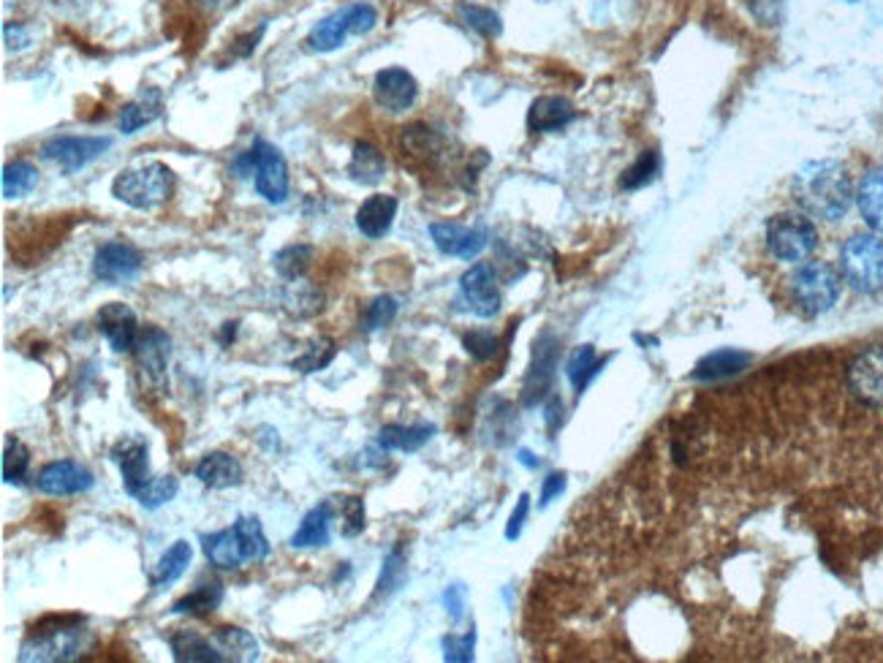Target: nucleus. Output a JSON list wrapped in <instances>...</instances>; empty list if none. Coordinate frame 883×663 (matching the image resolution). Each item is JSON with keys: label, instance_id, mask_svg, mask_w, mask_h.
Segmentation results:
<instances>
[{"label": "nucleus", "instance_id": "obj_1", "mask_svg": "<svg viewBox=\"0 0 883 663\" xmlns=\"http://www.w3.org/2000/svg\"><path fill=\"white\" fill-rule=\"evenodd\" d=\"M794 199L804 216L821 221H840L853 205V185L840 161H810L797 172Z\"/></svg>", "mask_w": 883, "mask_h": 663}, {"label": "nucleus", "instance_id": "obj_2", "mask_svg": "<svg viewBox=\"0 0 883 663\" xmlns=\"http://www.w3.org/2000/svg\"><path fill=\"white\" fill-rule=\"evenodd\" d=\"M93 631L84 628V617L80 615H49L33 626L27 639L20 648V661H47V663H69L82 659L93 650Z\"/></svg>", "mask_w": 883, "mask_h": 663}, {"label": "nucleus", "instance_id": "obj_3", "mask_svg": "<svg viewBox=\"0 0 883 663\" xmlns=\"http://www.w3.org/2000/svg\"><path fill=\"white\" fill-rule=\"evenodd\" d=\"M172 190L174 174L161 161H148V164L126 168L112 183V196L133 210H153L172 196Z\"/></svg>", "mask_w": 883, "mask_h": 663}, {"label": "nucleus", "instance_id": "obj_4", "mask_svg": "<svg viewBox=\"0 0 883 663\" xmlns=\"http://www.w3.org/2000/svg\"><path fill=\"white\" fill-rule=\"evenodd\" d=\"M234 172L240 177L253 174L258 196H264L272 205H280L289 196V166H286L283 153L264 139H256L253 148L234 161Z\"/></svg>", "mask_w": 883, "mask_h": 663}, {"label": "nucleus", "instance_id": "obj_5", "mask_svg": "<svg viewBox=\"0 0 883 663\" xmlns=\"http://www.w3.org/2000/svg\"><path fill=\"white\" fill-rule=\"evenodd\" d=\"M840 269L846 283L862 294L883 289V240L873 234H853L840 248Z\"/></svg>", "mask_w": 883, "mask_h": 663}, {"label": "nucleus", "instance_id": "obj_6", "mask_svg": "<svg viewBox=\"0 0 883 663\" xmlns=\"http://www.w3.org/2000/svg\"><path fill=\"white\" fill-rule=\"evenodd\" d=\"M789 289L804 316H821L840 300V275L829 264L810 261L791 275Z\"/></svg>", "mask_w": 883, "mask_h": 663}, {"label": "nucleus", "instance_id": "obj_7", "mask_svg": "<svg viewBox=\"0 0 883 663\" xmlns=\"http://www.w3.org/2000/svg\"><path fill=\"white\" fill-rule=\"evenodd\" d=\"M818 245L813 221L802 212H778L767 221V248L778 261L800 264Z\"/></svg>", "mask_w": 883, "mask_h": 663}, {"label": "nucleus", "instance_id": "obj_8", "mask_svg": "<svg viewBox=\"0 0 883 663\" xmlns=\"http://www.w3.org/2000/svg\"><path fill=\"white\" fill-rule=\"evenodd\" d=\"M375 22H379V14H375L373 5L351 3L318 22V25L307 33V47H311L313 53H335L337 47L346 44L348 36H362V33L373 31Z\"/></svg>", "mask_w": 883, "mask_h": 663}, {"label": "nucleus", "instance_id": "obj_9", "mask_svg": "<svg viewBox=\"0 0 883 663\" xmlns=\"http://www.w3.org/2000/svg\"><path fill=\"white\" fill-rule=\"evenodd\" d=\"M133 357H137V368L142 373V381L153 386L155 392H163L166 386V370L169 357H172V340L161 327H142L137 346H133Z\"/></svg>", "mask_w": 883, "mask_h": 663}, {"label": "nucleus", "instance_id": "obj_10", "mask_svg": "<svg viewBox=\"0 0 883 663\" xmlns=\"http://www.w3.org/2000/svg\"><path fill=\"white\" fill-rule=\"evenodd\" d=\"M112 148L109 137H55L44 142L42 155L58 164L66 174L80 172L90 161L101 159Z\"/></svg>", "mask_w": 883, "mask_h": 663}, {"label": "nucleus", "instance_id": "obj_11", "mask_svg": "<svg viewBox=\"0 0 883 663\" xmlns=\"http://www.w3.org/2000/svg\"><path fill=\"white\" fill-rule=\"evenodd\" d=\"M848 386L864 406L883 408V346L868 348L848 364Z\"/></svg>", "mask_w": 883, "mask_h": 663}, {"label": "nucleus", "instance_id": "obj_12", "mask_svg": "<svg viewBox=\"0 0 883 663\" xmlns=\"http://www.w3.org/2000/svg\"><path fill=\"white\" fill-rule=\"evenodd\" d=\"M460 300L468 305V311L474 313V316L479 318L498 316L500 291L489 264H474V267L460 278Z\"/></svg>", "mask_w": 883, "mask_h": 663}, {"label": "nucleus", "instance_id": "obj_13", "mask_svg": "<svg viewBox=\"0 0 883 663\" xmlns=\"http://www.w3.org/2000/svg\"><path fill=\"white\" fill-rule=\"evenodd\" d=\"M142 253L128 243H106L95 251L93 275L101 283L120 286L142 272Z\"/></svg>", "mask_w": 883, "mask_h": 663}, {"label": "nucleus", "instance_id": "obj_14", "mask_svg": "<svg viewBox=\"0 0 883 663\" xmlns=\"http://www.w3.org/2000/svg\"><path fill=\"white\" fill-rule=\"evenodd\" d=\"M148 454H150L148 441H142V438H133V435L117 441L109 452V457L115 460L117 468H120L123 487H126V492L131 498H137L139 492H142V487L153 479V476H150Z\"/></svg>", "mask_w": 883, "mask_h": 663}, {"label": "nucleus", "instance_id": "obj_15", "mask_svg": "<svg viewBox=\"0 0 883 663\" xmlns=\"http://www.w3.org/2000/svg\"><path fill=\"white\" fill-rule=\"evenodd\" d=\"M93 485V474L84 465L74 463V460H58V463L44 465L36 476L38 490L53 498L80 496V492H88Z\"/></svg>", "mask_w": 883, "mask_h": 663}, {"label": "nucleus", "instance_id": "obj_16", "mask_svg": "<svg viewBox=\"0 0 883 663\" xmlns=\"http://www.w3.org/2000/svg\"><path fill=\"white\" fill-rule=\"evenodd\" d=\"M95 324H98V332L109 340L115 353L133 351L139 335H142L137 313L128 305H123V302H109V305L101 307L98 316H95Z\"/></svg>", "mask_w": 883, "mask_h": 663}, {"label": "nucleus", "instance_id": "obj_17", "mask_svg": "<svg viewBox=\"0 0 883 663\" xmlns=\"http://www.w3.org/2000/svg\"><path fill=\"white\" fill-rule=\"evenodd\" d=\"M555 364H558V340L553 335H542L538 342L533 346V362L531 370L525 375V406H536V403L544 400V395L553 386V375H555Z\"/></svg>", "mask_w": 883, "mask_h": 663}, {"label": "nucleus", "instance_id": "obj_18", "mask_svg": "<svg viewBox=\"0 0 883 663\" xmlns=\"http://www.w3.org/2000/svg\"><path fill=\"white\" fill-rule=\"evenodd\" d=\"M373 95L381 109L400 115V112H408L414 106L416 95H419V84L405 69H384L375 74Z\"/></svg>", "mask_w": 883, "mask_h": 663}, {"label": "nucleus", "instance_id": "obj_19", "mask_svg": "<svg viewBox=\"0 0 883 663\" xmlns=\"http://www.w3.org/2000/svg\"><path fill=\"white\" fill-rule=\"evenodd\" d=\"M430 237L438 251L457 258H476L487 248V232L484 229H468L460 226V223H432Z\"/></svg>", "mask_w": 883, "mask_h": 663}, {"label": "nucleus", "instance_id": "obj_20", "mask_svg": "<svg viewBox=\"0 0 883 663\" xmlns=\"http://www.w3.org/2000/svg\"><path fill=\"white\" fill-rule=\"evenodd\" d=\"M196 479L201 481L210 490H229V487H237L245 479V470H242V463L237 457H232L229 452H210L199 460V465L194 468Z\"/></svg>", "mask_w": 883, "mask_h": 663}, {"label": "nucleus", "instance_id": "obj_21", "mask_svg": "<svg viewBox=\"0 0 883 663\" xmlns=\"http://www.w3.org/2000/svg\"><path fill=\"white\" fill-rule=\"evenodd\" d=\"M573 117H577V109L571 101L562 95H542L533 101L531 112H527V128H531V133H553L566 128Z\"/></svg>", "mask_w": 883, "mask_h": 663}, {"label": "nucleus", "instance_id": "obj_22", "mask_svg": "<svg viewBox=\"0 0 883 663\" xmlns=\"http://www.w3.org/2000/svg\"><path fill=\"white\" fill-rule=\"evenodd\" d=\"M332 520H335V505H332V500H324V503H318L316 509H311L305 516H302L300 527H297V533L291 536V547L294 549L329 547Z\"/></svg>", "mask_w": 883, "mask_h": 663}, {"label": "nucleus", "instance_id": "obj_23", "mask_svg": "<svg viewBox=\"0 0 883 663\" xmlns=\"http://www.w3.org/2000/svg\"><path fill=\"white\" fill-rule=\"evenodd\" d=\"M397 216V199L390 194H375L357 210V229L368 240H381L392 229Z\"/></svg>", "mask_w": 883, "mask_h": 663}, {"label": "nucleus", "instance_id": "obj_24", "mask_svg": "<svg viewBox=\"0 0 883 663\" xmlns=\"http://www.w3.org/2000/svg\"><path fill=\"white\" fill-rule=\"evenodd\" d=\"M169 650H172V659L177 663H223V661H229V655H223V650H216L205 637H201V633L185 631V628H177V631L169 633Z\"/></svg>", "mask_w": 883, "mask_h": 663}, {"label": "nucleus", "instance_id": "obj_25", "mask_svg": "<svg viewBox=\"0 0 883 663\" xmlns=\"http://www.w3.org/2000/svg\"><path fill=\"white\" fill-rule=\"evenodd\" d=\"M201 547H205V558L218 571H237L242 569V563H247L234 527H223V531L210 533V536H201Z\"/></svg>", "mask_w": 883, "mask_h": 663}, {"label": "nucleus", "instance_id": "obj_26", "mask_svg": "<svg viewBox=\"0 0 883 663\" xmlns=\"http://www.w3.org/2000/svg\"><path fill=\"white\" fill-rule=\"evenodd\" d=\"M223 595H226V590H223L221 582H201L199 588H194L190 593H185L183 598L174 601L172 615L210 617L212 612L221 609Z\"/></svg>", "mask_w": 883, "mask_h": 663}, {"label": "nucleus", "instance_id": "obj_27", "mask_svg": "<svg viewBox=\"0 0 883 663\" xmlns=\"http://www.w3.org/2000/svg\"><path fill=\"white\" fill-rule=\"evenodd\" d=\"M386 174V159L379 148L370 142L353 144L351 161H348V177L359 185H379Z\"/></svg>", "mask_w": 883, "mask_h": 663}, {"label": "nucleus", "instance_id": "obj_28", "mask_svg": "<svg viewBox=\"0 0 883 663\" xmlns=\"http://www.w3.org/2000/svg\"><path fill=\"white\" fill-rule=\"evenodd\" d=\"M400 148L403 159L414 161V164L416 161H419V164H432V161L443 153V139L427 126H408L403 128Z\"/></svg>", "mask_w": 883, "mask_h": 663}, {"label": "nucleus", "instance_id": "obj_29", "mask_svg": "<svg viewBox=\"0 0 883 663\" xmlns=\"http://www.w3.org/2000/svg\"><path fill=\"white\" fill-rule=\"evenodd\" d=\"M857 205L862 212L864 223L873 232L883 234V168L868 172L857 188Z\"/></svg>", "mask_w": 883, "mask_h": 663}, {"label": "nucleus", "instance_id": "obj_30", "mask_svg": "<svg viewBox=\"0 0 883 663\" xmlns=\"http://www.w3.org/2000/svg\"><path fill=\"white\" fill-rule=\"evenodd\" d=\"M190 558H194V547H190L188 542H183V538L174 542L172 547L161 555L159 566H155V571L150 574V588L163 590V588H169V584L177 582L179 577L188 571Z\"/></svg>", "mask_w": 883, "mask_h": 663}, {"label": "nucleus", "instance_id": "obj_31", "mask_svg": "<svg viewBox=\"0 0 883 663\" xmlns=\"http://www.w3.org/2000/svg\"><path fill=\"white\" fill-rule=\"evenodd\" d=\"M432 435H435V427L432 424H386L379 432V446L386 449V452H419Z\"/></svg>", "mask_w": 883, "mask_h": 663}, {"label": "nucleus", "instance_id": "obj_32", "mask_svg": "<svg viewBox=\"0 0 883 663\" xmlns=\"http://www.w3.org/2000/svg\"><path fill=\"white\" fill-rule=\"evenodd\" d=\"M161 93L155 88H150L148 93L139 95L137 101L126 104L120 109V131L123 133H137L139 128L150 126L153 120H159L161 115Z\"/></svg>", "mask_w": 883, "mask_h": 663}, {"label": "nucleus", "instance_id": "obj_33", "mask_svg": "<svg viewBox=\"0 0 883 663\" xmlns=\"http://www.w3.org/2000/svg\"><path fill=\"white\" fill-rule=\"evenodd\" d=\"M747 362H751V353L723 348V351L710 353V357H705L699 364H696L694 379H699V381L725 379V375H734V373H740V370H745Z\"/></svg>", "mask_w": 883, "mask_h": 663}, {"label": "nucleus", "instance_id": "obj_34", "mask_svg": "<svg viewBox=\"0 0 883 663\" xmlns=\"http://www.w3.org/2000/svg\"><path fill=\"white\" fill-rule=\"evenodd\" d=\"M232 527L234 533H237L247 563H262V560L269 558L272 547H269L267 536H264V527L262 522H258V516H240Z\"/></svg>", "mask_w": 883, "mask_h": 663}, {"label": "nucleus", "instance_id": "obj_35", "mask_svg": "<svg viewBox=\"0 0 883 663\" xmlns=\"http://www.w3.org/2000/svg\"><path fill=\"white\" fill-rule=\"evenodd\" d=\"M216 642L221 644L223 653L229 661H256L258 659V642L237 626H221L216 628Z\"/></svg>", "mask_w": 883, "mask_h": 663}, {"label": "nucleus", "instance_id": "obj_36", "mask_svg": "<svg viewBox=\"0 0 883 663\" xmlns=\"http://www.w3.org/2000/svg\"><path fill=\"white\" fill-rule=\"evenodd\" d=\"M27 470H31V449L20 438L9 435L3 449V481L22 487L27 481Z\"/></svg>", "mask_w": 883, "mask_h": 663}, {"label": "nucleus", "instance_id": "obj_37", "mask_svg": "<svg viewBox=\"0 0 883 663\" xmlns=\"http://www.w3.org/2000/svg\"><path fill=\"white\" fill-rule=\"evenodd\" d=\"M316 251L311 245H286L283 251L275 253V269L283 280H300L311 269Z\"/></svg>", "mask_w": 883, "mask_h": 663}, {"label": "nucleus", "instance_id": "obj_38", "mask_svg": "<svg viewBox=\"0 0 883 663\" xmlns=\"http://www.w3.org/2000/svg\"><path fill=\"white\" fill-rule=\"evenodd\" d=\"M38 185L36 166L27 161H14V164L3 166V196L5 199H20L27 196Z\"/></svg>", "mask_w": 883, "mask_h": 663}, {"label": "nucleus", "instance_id": "obj_39", "mask_svg": "<svg viewBox=\"0 0 883 663\" xmlns=\"http://www.w3.org/2000/svg\"><path fill=\"white\" fill-rule=\"evenodd\" d=\"M601 370V364L595 362V348L593 346H579L577 351L568 357V364H566V375L568 381H571V386L577 389V395H582L584 386L590 384V379H593L595 373Z\"/></svg>", "mask_w": 883, "mask_h": 663}, {"label": "nucleus", "instance_id": "obj_40", "mask_svg": "<svg viewBox=\"0 0 883 663\" xmlns=\"http://www.w3.org/2000/svg\"><path fill=\"white\" fill-rule=\"evenodd\" d=\"M335 357H337L335 340H332V337H318V340H313L311 346L305 348L302 357H297L294 362H291V370H297V373H318V370H324Z\"/></svg>", "mask_w": 883, "mask_h": 663}, {"label": "nucleus", "instance_id": "obj_41", "mask_svg": "<svg viewBox=\"0 0 883 663\" xmlns=\"http://www.w3.org/2000/svg\"><path fill=\"white\" fill-rule=\"evenodd\" d=\"M403 582H405V555L400 547H395L390 555H386L384 569H381L379 582H375L373 598L375 601L390 598L392 593H397V590L403 588Z\"/></svg>", "mask_w": 883, "mask_h": 663}, {"label": "nucleus", "instance_id": "obj_42", "mask_svg": "<svg viewBox=\"0 0 883 663\" xmlns=\"http://www.w3.org/2000/svg\"><path fill=\"white\" fill-rule=\"evenodd\" d=\"M286 302V311L291 313V316L297 318H307V316H316L318 311H322V294H318L313 286H305V283H294L289 291H286L283 296Z\"/></svg>", "mask_w": 883, "mask_h": 663}, {"label": "nucleus", "instance_id": "obj_43", "mask_svg": "<svg viewBox=\"0 0 883 663\" xmlns=\"http://www.w3.org/2000/svg\"><path fill=\"white\" fill-rule=\"evenodd\" d=\"M177 492H179V481L174 479V476H153V479L142 487V492H139L137 500L142 509L155 511V509H161L163 503H169V500H174Z\"/></svg>", "mask_w": 883, "mask_h": 663}, {"label": "nucleus", "instance_id": "obj_44", "mask_svg": "<svg viewBox=\"0 0 883 663\" xmlns=\"http://www.w3.org/2000/svg\"><path fill=\"white\" fill-rule=\"evenodd\" d=\"M335 514L342 516V536L353 538L364 531V500L359 496L332 498Z\"/></svg>", "mask_w": 883, "mask_h": 663}, {"label": "nucleus", "instance_id": "obj_45", "mask_svg": "<svg viewBox=\"0 0 883 663\" xmlns=\"http://www.w3.org/2000/svg\"><path fill=\"white\" fill-rule=\"evenodd\" d=\"M397 307L400 305H397L395 296H390V294L375 296V300L368 305V311H364V322H362L364 329L375 332V329L390 327L397 316Z\"/></svg>", "mask_w": 883, "mask_h": 663}, {"label": "nucleus", "instance_id": "obj_46", "mask_svg": "<svg viewBox=\"0 0 883 663\" xmlns=\"http://www.w3.org/2000/svg\"><path fill=\"white\" fill-rule=\"evenodd\" d=\"M658 166H661V161H658V153H650V150H647L642 159H639L637 164H634L631 168H628L626 174H623L620 185H623V188H626V190L642 188V185L652 183V179H655Z\"/></svg>", "mask_w": 883, "mask_h": 663}, {"label": "nucleus", "instance_id": "obj_47", "mask_svg": "<svg viewBox=\"0 0 883 663\" xmlns=\"http://www.w3.org/2000/svg\"><path fill=\"white\" fill-rule=\"evenodd\" d=\"M463 346H465V351L470 353V357L479 359V362H487V359H492L495 353H498L500 340H498V335H495V332L474 329V332H468V335L463 337Z\"/></svg>", "mask_w": 883, "mask_h": 663}, {"label": "nucleus", "instance_id": "obj_48", "mask_svg": "<svg viewBox=\"0 0 883 663\" xmlns=\"http://www.w3.org/2000/svg\"><path fill=\"white\" fill-rule=\"evenodd\" d=\"M463 20L468 22L476 33H481V36H487V38L500 36V31H503V25H500V16L495 14V11L481 9V5H463Z\"/></svg>", "mask_w": 883, "mask_h": 663}, {"label": "nucleus", "instance_id": "obj_49", "mask_svg": "<svg viewBox=\"0 0 883 663\" xmlns=\"http://www.w3.org/2000/svg\"><path fill=\"white\" fill-rule=\"evenodd\" d=\"M476 648V631H468L465 637H446L443 639V659L454 663H468L474 661Z\"/></svg>", "mask_w": 883, "mask_h": 663}, {"label": "nucleus", "instance_id": "obj_50", "mask_svg": "<svg viewBox=\"0 0 883 663\" xmlns=\"http://www.w3.org/2000/svg\"><path fill=\"white\" fill-rule=\"evenodd\" d=\"M527 511H531V498L520 496V503H516L514 514H511L509 525H506V538H509V542H516V538H520L522 527H525V520H527Z\"/></svg>", "mask_w": 883, "mask_h": 663}, {"label": "nucleus", "instance_id": "obj_51", "mask_svg": "<svg viewBox=\"0 0 883 663\" xmlns=\"http://www.w3.org/2000/svg\"><path fill=\"white\" fill-rule=\"evenodd\" d=\"M562 490H566V474H549L542 487V505L553 503L555 498L562 496Z\"/></svg>", "mask_w": 883, "mask_h": 663}, {"label": "nucleus", "instance_id": "obj_52", "mask_svg": "<svg viewBox=\"0 0 883 663\" xmlns=\"http://www.w3.org/2000/svg\"><path fill=\"white\" fill-rule=\"evenodd\" d=\"M443 601H446L449 615H452L454 620H460V615H463V606H465V590L460 588V584H452V588L446 590V595H443Z\"/></svg>", "mask_w": 883, "mask_h": 663}, {"label": "nucleus", "instance_id": "obj_53", "mask_svg": "<svg viewBox=\"0 0 883 663\" xmlns=\"http://www.w3.org/2000/svg\"><path fill=\"white\" fill-rule=\"evenodd\" d=\"M3 36H5V44H9L11 49H22L27 44V33L22 31L20 25H5Z\"/></svg>", "mask_w": 883, "mask_h": 663}, {"label": "nucleus", "instance_id": "obj_54", "mask_svg": "<svg viewBox=\"0 0 883 663\" xmlns=\"http://www.w3.org/2000/svg\"><path fill=\"white\" fill-rule=\"evenodd\" d=\"M560 411H562L560 397H553V400H549V406H547V421H549V427H553V430H555V424L560 421Z\"/></svg>", "mask_w": 883, "mask_h": 663}, {"label": "nucleus", "instance_id": "obj_55", "mask_svg": "<svg viewBox=\"0 0 883 663\" xmlns=\"http://www.w3.org/2000/svg\"><path fill=\"white\" fill-rule=\"evenodd\" d=\"M234 332H237V324H223V346H229V340H234Z\"/></svg>", "mask_w": 883, "mask_h": 663}, {"label": "nucleus", "instance_id": "obj_56", "mask_svg": "<svg viewBox=\"0 0 883 663\" xmlns=\"http://www.w3.org/2000/svg\"><path fill=\"white\" fill-rule=\"evenodd\" d=\"M520 463H525L527 468H538V460H533L531 452H520Z\"/></svg>", "mask_w": 883, "mask_h": 663}, {"label": "nucleus", "instance_id": "obj_57", "mask_svg": "<svg viewBox=\"0 0 883 663\" xmlns=\"http://www.w3.org/2000/svg\"><path fill=\"white\" fill-rule=\"evenodd\" d=\"M848 3H857V0H848Z\"/></svg>", "mask_w": 883, "mask_h": 663}]
</instances>
